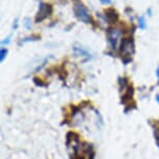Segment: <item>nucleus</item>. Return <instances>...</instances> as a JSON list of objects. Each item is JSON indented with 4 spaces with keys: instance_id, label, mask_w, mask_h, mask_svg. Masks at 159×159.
<instances>
[{
    "instance_id": "nucleus-1",
    "label": "nucleus",
    "mask_w": 159,
    "mask_h": 159,
    "mask_svg": "<svg viewBox=\"0 0 159 159\" xmlns=\"http://www.w3.org/2000/svg\"><path fill=\"white\" fill-rule=\"evenodd\" d=\"M67 145L72 159H94V149L92 145L81 143L79 137L73 132L67 135Z\"/></svg>"
},
{
    "instance_id": "nucleus-2",
    "label": "nucleus",
    "mask_w": 159,
    "mask_h": 159,
    "mask_svg": "<svg viewBox=\"0 0 159 159\" xmlns=\"http://www.w3.org/2000/svg\"><path fill=\"white\" fill-rule=\"evenodd\" d=\"M135 47H134V41L132 38L123 39L120 45V55L124 64H128L132 61V55L134 54Z\"/></svg>"
},
{
    "instance_id": "nucleus-3",
    "label": "nucleus",
    "mask_w": 159,
    "mask_h": 159,
    "mask_svg": "<svg viewBox=\"0 0 159 159\" xmlns=\"http://www.w3.org/2000/svg\"><path fill=\"white\" fill-rule=\"evenodd\" d=\"M120 91H121L122 103L127 104L128 102H131L133 98L134 89L133 86L130 84L127 78H120Z\"/></svg>"
},
{
    "instance_id": "nucleus-4",
    "label": "nucleus",
    "mask_w": 159,
    "mask_h": 159,
    "mask_svg": "<svg viewBox=\"0 0 159 159\" xmlns=\"http://www.w3.org/2000/svg\"><path fill=\"white\" fill-rule=\"evenodd\" d=\"M73 11L75 14V17L77 18L79 21L85 23V24H89L93 22L91 13H89V8L85 7L84 4L81 3V2H75L74 7H73Z\"/></svg>"
},
{
    "instance_id": "nucleus-5",
    "label": "nucleus",
    "mask_w": 159,
    "mask_h": 159,
    "mask_svg": "<svg viewBox=\"0 0 159 159\" xmlns=\"http://www.w3.org/2000/svg\"><path fill=\"white\" fill-rule=\"evenodd\" d=\"M106 37H107V41H108L110 49H112V50L118 49L120 40H121V37H122V31L120 30L119 28L110 27L107 29Z\"/></svg>"
},
{
    "instance_id": "nucleus-6",
    "label": "nucleus",
    "mask_w": 159,
    "mask_h": 159,
    "mask_svg": "<svg viewBox=\"0 0 159 159\" xmlns=\"http://www.w3.org/2000/svg\"><path fill=\"white\" fill-rule=\"evenodd\" d=\"M53 13V7L49 3H45V2H42L40 3V7H39L38 13L35 15V23H41L43 22L44 20H46L47 18H49Z\"/></svg>"
},
{
    "instance_id": "nucleus-7",
    "label": "nucleus",
    "mask_w": 159,
    "mask_h": 159,
    "mask_svg": "<svg viewBox=\"0 0 159 159\" xmlns=\"http://www.w3.org/2000/svg\"><path fill=\"white\" fill-rule=\"evenodd\" d=\"M104 13H105L106 21L108 23L113 24V23H116L119 21V13L113 7L106 8V10L104 11Z\"/></svg>"
},
{
    "instance_id": "nucleus-8",
    "label": "nucleus",
    "mask_w": 159,
    "mask_h": 159,
    "mask_svg": "<svg viewBox=\"0 0 159 159\" xmlns=\"http://www.w3.org/2000/svg\"><path fill=\"white\" fill-rule=\"evenodd\" d=\"M73 50H74V52L76 53V55H79V56H84V57H86V59H89V58H91V55H89V53L86 50L83 49L82 47H77V46H74V47H73Z\"/></svg>"
},
{
    "instance_id": "nucleus-9",
    "label": "nucleus",
    "mask_w": 159,
    "mask_h": 159,
    "mask_svg": "<svg viewBox=\"0 0 159 159\" xmlns=\"http://www.w3.org/2000/svg\"><path fill=\"white\" fill-rule=\"evenodd\" d=\"M139 26L140 29H146V20L143 17L139 18Z\"/></svg>"
},
{
    "instance_id": "nucleus-10",
    "label": "nucleus",
    "mask_w": 159,
    "mask_h": 159,
    "mask_svg": "<svg viewBox=\"0 0 159 159\" xmlns=\"http://www.w3.org/2000/svg\"><path fill=\"white\" fill-rule=\"evenodd\" d=\"M157 127L155 128V131H154V134H155V140H156V143L157 146L159 147V121L157 123Z\"/></svg>"
},
{
    "instance_id": "nucleus-11",
    "label": "nucleus",
    "mask_w": 159,
    "mask_h": 159,
    "mask_svg": "<svg viewBox=\"0 0 159 159\" xmlns=\"http://www.w3.org/2000/svg\"><path fill=\"white\" fill-rule=\"evenodd\" d=\"M7 54V49H5V48H1V51H0V55H1L0 56V61H3Z\"/></svg>"
},
{
    "instance_id": "nucleus-12",
    "label": "nucleus",
    "mask_w": 159,
    "mask_h": 159,
    "mask_svg": "<svg viewBox=\"0 0 159 159\" xmlns=\"http://www.w3.org/2000/svg\"><path fill=\"white\" fill-rule=\"evenodd\" d=\"M39 39H40V37H37V35H35V37L25 38V39H23V40L20 42V44L21 43H26V42H29V41H37V40H39Z\"/></svg>"
},
{
    "instance_id": "nucleus-13",
    "label": "nucleus",
    "mask_w": 159,
    "mask_h": 159,
    "mask_svg": "<svg viewBox=\"0 0 159 159\" xmlns=\"http://www.w3.org/2000/svg\"><path fill=\"white\" fill-rule=\"evenodd\" d=\"M100 2H101V3H103V4H109V3H111V2H112V0H100Z\"/></svg>"
},
{
    "instance_id": "nucleus-14",
    "label": "nucleus",
    "mask_w": 159,
    "mask_h": 159,
    "mask_svg": "<svg viewBox=\"0 0 159 159\" xmlns=\"http://www.w3.org/2000/svg\"><path fill=\"white\" fill-rule=\"evenodd\" d=\"M156 76H157L158 79H159V68L157 69V71H156Z\"/></svg>"
},
{
    "instance_id": "nucleus-15",
    "label": "nucleus",
    "mask_w": 159,
    "mask_h": 159,
    "mask_svg": "<svg viewBox=\"0 0 159 159\" xmlns=\"http://www.w3.org/2000/svg\"><path fill=\"white\" fill-rule=\"evenodd\" d=\"M155 99H156V101H157L158 103H159V95H157V96H156V98H155Z\"/></svg>"
}]
</instances>
